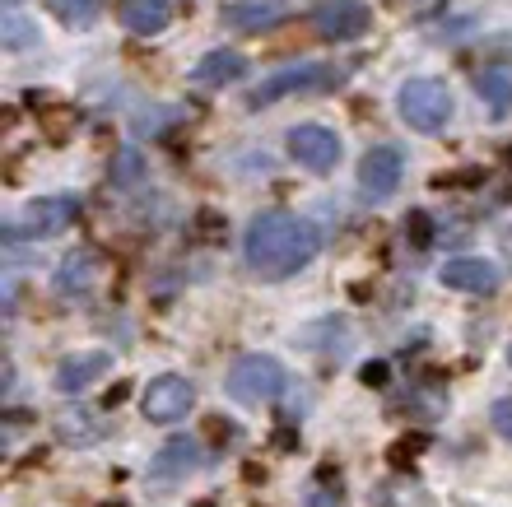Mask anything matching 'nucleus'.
<instances>
[{
	"label": "nucleus",
	"instance_id": "a878e982",
	"mask_svg": "<svg viewBox=\"0 0 512 507\" xmlns=\"http://www.w3.org/2000/svg\"><path fill=\"white\" fill-rule=\"evenodd\" d=\"M508 363H512V349H508Z\"/></svg>",
	"mask_w": 512,
	"mask_h": 507
},
{
	"label": "nucleus",
	"instance_id": "f03ea898",
	"mask_svg": "<svg viewBox=\"0 0 512 507\" xmlns=\"http://www.w3.org/2000/svg\"><path fill=\"white\" fill-rule=\"evenodd\" d=\"M284 363L275 354H243V359L229 368V396L238 405H270L284 391Z\"/></svg>",
	"mask_w": 512,
	"mask_h": 507
},
{
	"label": "nucleus",
	"instance_id": "f8f14e48",
	"mask_svg": "<svg viewBox=\"0 0 512 507\" xmlns=\"http://www.w3.org/2000/svg\"><path fill=\"white\" fill-rule=\"evenodd\" d=\"M117 19H122V28L135 33V38H154V33L168 28L173 10H168V0H122V5H117Z\"/></svg>",
	"mask_w": 512,
	"mask_h": 507
},
{
	"label": "nucleus",
	"instance_id": "9d476101",
	"mask_svg": "<svg viewBox=\"0 0 512 507\" xmlns=\"http://www.w3.org/2000/svg\"><path fill=\"white\" fill-rule=\"evenodd\" d=\"M438 280L447 284V289H457V294H494L499 289V266L494 261H485V256H457V261H447L443 270H438Z\"/></svg>",
	"mask_w": 512,
	"mask_h": 507
},
{
	"label": "nucleus",
	"instance_id": "393cba45",
	"mask_svg": "<svg viewBox=\"0 0 512 507\" xmlns=\"http://www.w3.org/2000/svg\"><path fill=\"white\" fill-rule=\"evenodd\" d=\"M201 228H205V238H219V233H215V228H219V214L205 210V214H201Z\"/></svg>",
	"mask_w": 512,
	"mask_h": 507
},
{
	"label": "nucleus",
	"instance_id": "7ed1b4c3",
	"mask_svg": "<svg viewBox=\"0 0 512 507\" xmlns=\"http://www.w3.org/2000/svg\"><path fill=\"white\" fill-rule=\"evenodd\" d=\"M396 107H401L405 126H415L419 135H438L447 121H452V94H447V84H438V80L401 84Z\"/></svg>",
	"mask_w": 512,
	"mask_h": 507
},
{
	"label": "nucleus",
	"instance_id": "6ab92c4d",
	"mask_svg": "<svg viewBox=\"0 0 512 507\" xmlns=\"http://www.w3.org/2000/svg\"><path fill=\"white\" fill-rule=\"evenodd\" d=\"M0 33H5V47H10V52H28V47H38V28L28 24L19 10H10L5 19H0Z\"/></svg>",
	"mask_w": 512,
	"mask_h": 507
},
{
	"label": "nucleus",
	"instance_id": "ddd939ff",
	"mask_svg": "<svg viewBox=\"0 0 512 507\" xmlns=\"http://www.w3.org/2000/svg\"><path fill=\"white\" fill-rule=\"evenodd\" d=\"M243 75H247V56L233 52V47H219V52L201 56V61H196V70H191V80L210 84V89H219V84H238Z\"/></svg>",
	"mask_w": 512,
	"mask_h": 507
},
{
	"label": "nucleus",
	"instance_id": "5701e85b",
	"mask_svg": "<svg viewBox=\"0 0 512 507\" xmlns=\"http://www.w3.org/2000/svg\"><path fill=\"white\" fill-rule=\"evenodd\" d=\"M489 419H494V428H499L503 438L512 442V396H508V401H494V410H489Z\"/></svg>",
	"mask_w": 512,
	"mask_h": 507
},
{
	"label": "nucleus",
	"instance_id": "9b49d317",
	"mask_svg": "<svg viewBox=\"0 0 512 507\" xmlns=\"http://www.w3.org/2000/svg\"><path fill=\"white\" fill-rule=\"evenodd\" d=\"M108 368H112L108 349H84V354H70V359H61V368H56V391L75 396V391L103 382V377H108Z\"/></svg>",
	"mask_w": 512,
	"mask_h": 507
},
{
	"label": "nucleus",
	"instance_id": "f257e3e1",
	"mask_svg": "<svg viewBox=\"0 0 512 507\" xmlns=\"http://www.w3.org/2000/svg\"><path fill=\"white\" fill-rule=\"evenodd\" d=\"M317 252H322L317 224H308V219H298L289 210H266L247 224L243 256L252 275H261V280H289L303 266H312Z\"/></svg>",
	"mask_w": 512,
	"mask_h": 507
},
{
	"label": "nucleus",
	"instance_id": "2eb2a0df",
	"mask_svg": "<svg viewBox=\"0 0 512 507\" xmlns=\"http://www.w3.org/2000/svg\"><path fill=\"white\" fill-rule=\"evenodd\" d=\"M98 284V256L89 252V247H80V252H70L66 261H61V270H56V294H89Z\"/></svg>",
	"mask_w": 512,
	"mask_h": 507
},
{
	"label": "nucleus",
	"instance_id": "1a4fd4ad",
	"mask_svg": "<svg viewBox=\"0 0 512 507\" xmlns=\"http://www.w3.org/2000/svg\"><path fill=\"white\" fill-rule=\"evenodd\" d=\"M401 177H405V159H401V149H391V145H373L364 154V163H359V187H364L373 201L396 196Z\"/></svg>",
	"mask_w": 512,
	"mask_h": 507
},
{
	"label": "nucleus",
	"instance_id": "6e6552de",
	"mask_svg": "<svg viewBox=\"0 0 512 507\" xmlns=\"http://www.w3.org/2000/svg\"><path fill=\"white\" fill-rule=\"evenodd\" d=\"M289 154H294L308 173H331V168L340 163V135L326 131V126H317V121L294 126V131H289Z\"/></svg>",
	"mask_w": 512,
	"mask_h": 507
},
{
	"label": "nucleus",
	"instance_id": "20e7f679",
	"mask_svg": "<svg viewBox=\"0 0 512 507\" xmlns=\"http://www.w3.org/2000/svg\"><path fill=\"white\" fill-rule=\"evenodd\" d=\"M345 75H350V66L303 61V66H294V70L270 75L261 89H252V98H247V103H252V107H270V103H280V98H289V94H317V89H326V84H340Z\"/></svg>",
	"mask_w": 512,
	"mask_h": 507
},
{
	"label": "nucleus",
	"instance_id": "412c9836",
	"mask_svg": "<svg viewBox=\"0 0 512 507\" xmlns=\"http://www.w3.org/2000/svg\"><path fill=\"white\" fill-rule=\"evenodd\" d=\"M405 238L415 242V247H429L433 242V219L424 210H410L405 214Z\"/></svg>",
	"mask_w": 512,
	"mask_h": 507
},
{
	"label": "nucleus",
	"instance_id": "b1692460",
	"mask_svg": "<svg viewBox=\"0 0 512 507\" xmlns=\"http://www.w3.org/2000/svg\"><path fill=\"white\" fill-rule=\"evenodd\" d=\"M364 382H368V387H387V363H368Z\"/></svg>",
	"mask_w": 512,
	"mask_h": 507
},
{
	"label": "nucleus",
	"instance_id": "39448f33",
	"mask_svg": "<svg viewBox=\"0 0 512 507\" xmlns=\"http://www.w3.org/2000/svg\"><path fill=\"white\" fill-rule=\"evenodd\" d=\"M191 405H196V387L177 373L154 377L145 387V396H140V410H145L149 424H177V419L191 414Z\"/></svg>",
	"mask_w": 512,
	"mask_h": 507
},
{
	"label": "nucleus",
	"instance_id": "aec40b11",
	"mask_svg": "<svg viewBox=\"0 0 512 507\" xmlns=\"http://www.w3.org/2000/svg\"><path fill=\"white\" fill-rule=\"evenodd\" d=\"M47 10L61 19V24L70 28H84V24H94V14H98V0H42Z\"/></svg>",
	"mask_w": 512,
	"mask_h": 507
},
{
	"label": "nucleus",
	"instance_id": "f3484780",
	"mask_svg": "<svg viewBox=\"0 0 512 507\" xmlns=\"http://www.w3.org/2000/svg\"><path fill=\"white\" fill-rule=\"evenodd\" d=\"M196 466H201V447H196L191 438H173L159 452V461H154V475H168V480H177V475H191Z\"/></svg>",
	"mask_w": 512,
	"mask_h": 507
},
{
	"label": "nucleus",
	"instance_id": "dca6fc26",
	"mask_svg": "<svg viewBox=\"0 0 512 507\" xmlns=\"http://www.w3.org/2000/svg\"><path fill=\"white\" fill-rule=\"evenodd\" d=\"M56 438L66 447H94V442H103V419L94 410H84V405L61 410L56 414Z\"/></svg>",
	"mask_w": 512,
	"mask_h": 507
},
{
	"label": "nucleus",
	"instance_id": "4be33fe9",
	"mask_svg": "<svg viewBox=\"0 0 512 507\" xmlns=\"http://www.w3.org/2000/svg\"><path fill=\"white\" fill-rule=\"evenodd\" d=\"M424 447H429V438H424V433H415V438H401L396 447H391V461H396V466H405V461H410L415 452H424Z\"/></svg>",
	"mask_w": 512,
	"mask_h": 507
},
{
	"label": "nucleus",
	"instance_id": "0eeeda50",
	"mask_svg": "<svg viewBox=\"0 0 512 507\" xmlns=\"http://www.w3.org/2000/svg\"><path fill=\"white\" fill-rule=\"evenodd\" d=\"M75 214H80V201H70V196L33 201V205H24V214L10 224V238H52V233H61Z\"/></svg>",
	"mask_w": 512,
	"mask_h": 507
},
{
	"label": "nucleus",
	"instance_id": "a211bd4d",
	"mask_svg": "<svg viewBox=\"0 0 512 507\" xmlns=\"http://www.w3.org/2000/svg\"><path fill=\"white\" fill-rule=\"evenodd\" d=\"M475 89H480V98L489 103V112H494V117H508V107H512V70H503V66L480 70Z\"/></svg>",
	"mask_w": 512,
	"mask_h": 507
},
{
	"label": "nucleus",
	"instance_id": "4468645a",
	"mask_svg": "<svg viewBox=\"0 0 512 507\" xmlns=\"http://www.w3.org/2000/svg\"><path fill=\"white\" fill-rule=\"evenodd\" d=\"M284 19V0H238L224 10V24L233 33H256V28H270Z\"/></svg>",
	"mask_w": 512,
	"mask_h": 507
},
{
	"label": "nucleus",
	"instance_id": "423d86ee",
	"mask_svg": "<svg viewBox=\"0 0 512 507\" xmlns=\"http://www.w3.org/2000/svg\"><path fill=\"white\" fill-rule=\"evenodd\" d=\"M312 24H317V33L326 42H354L373 28V10L364 0H322L312 10Z\"/></svg>",
	"mask_w": 512,
	"mask_h": 507
}]
</instances>
